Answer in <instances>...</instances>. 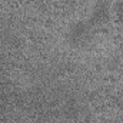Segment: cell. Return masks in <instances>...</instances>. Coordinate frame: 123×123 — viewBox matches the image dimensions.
I'll list each match as a JSON object with an SVG mask.
<instances>
[{"mask_svg":"<svg viewBox=\"0 0 123 123\" xmlns=\"http://www.w3.org/2000/svg\"><path fill=\"white\" fill-rule=\"evenodd\" d=\"M109 3L110 0H96V6L90 17V23L93 26H102L109 22Z\"/></svg>","mask_w":123,"mask_h":123,"instance_id":"6da1fadb","label":"cell"}]
</instances>
